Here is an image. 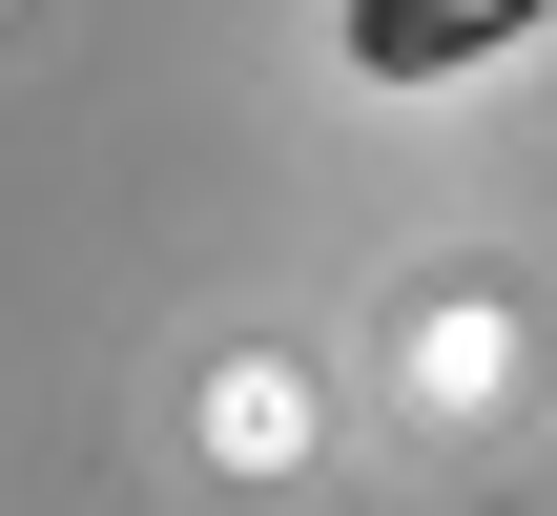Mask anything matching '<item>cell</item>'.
<instances>
[{
	"instance_id": "6da1fadb",
	"label": "cell",
	"mask_w": 557,
	"mask_h": 516,
	"mask_svg": "<svg viewBox=\"0 0 557 516\" xmlns=\"http://www.w3.org/2000/svg\"><path fill=\"white\" fill-rule=\"evenodd\" d=\"M557 0H351L331 41H351V83H475L496 41H537Z\"/></svg>"
}]
</instances>
